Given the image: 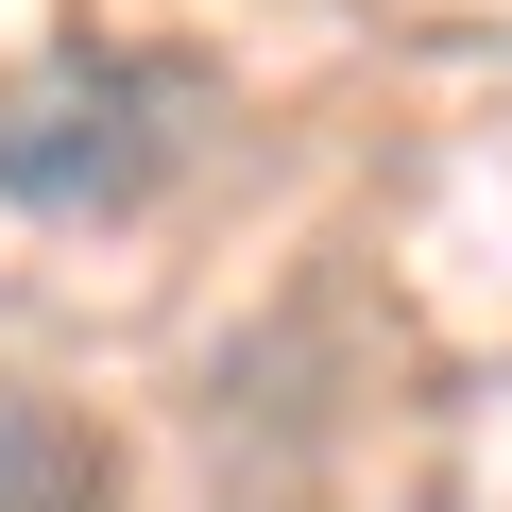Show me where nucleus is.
<instances>
[{
  "instance_id": "obj_1",
  "label": "nucleus",
  "mask_w": 512,
  "mask_h": 512,
  "mask_svg": "<svg viewBox=\"0 0 512 512\" xmlns=\"http://www.w3.org/2000/svg\"><path fill=\"white\" fill-rule=\"evenodd\" d=\"M171 69L137 52H52L0 86V205H35V222H103V205H154L171 188Z\"/></svg>"
},
{
  "instance_id": "obj_2",
  "label": "nucleus",
  "mask_w": 512,
  "mask_h": 512,
  "mask_svg": "<svg viewBox=\"0 0 512 512\" xmlns=\"http://www.w3.org/2000/svg\"><path fill=\"white\" fill-rule=\"evenodd\" d=\"M0 512H103L86 427H69V410H35V393H0Z\"/></svg>"
}]
</instances>
